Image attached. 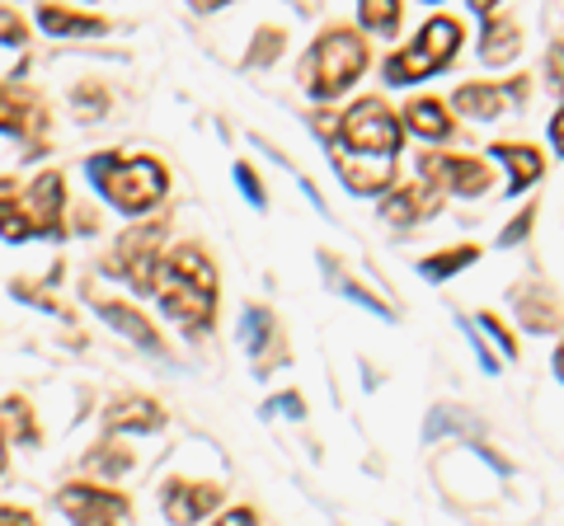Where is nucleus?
I'll return each instance as SVG.
<instances>
[{"label":"nucleus","instance_id":"nucleus-23","mask_svg":"<svg viewBox=\"0 0 564 526\" xmlns=\"http://www.w3.org/2000/svg\"><path fill=\"white\" fill-rule=\"evenodd\" d=\"M475 259H480V250H475V244H452V250H443V254H429V259L419 263V269H423V277H433V283H443V277H452V273L470 269Z\"/></svg>","mask_w":564,"mask_h":526},{"label":"nucleus","instance_id":"nucleus-28","mask_svg":"<svg viewBox=\"0 0 564 526\" xmlns=\"http://www.w3.org/2000/svg\"><path fill=\"white\" fill-rule=\"evenodd\" d=\"M480 329H489V335H494V343H499L503 353H508V362L518 358V343H513V335H508V329H503V320H499V315H480Z\"/></svg>","mask_w":564,"mask_h":526},{"label":"nucleus","instance_id":"nucleus-12","mask_svg":"<svg viewBox=\"0 0 564 526\" xmlns=\"http://www.w3.org/2000/svg\"><path fill=\"white\" fill-rule=\"evenodd\" d=\"M334 174L348 184V193H367V198H386L395 188V161L391 155H358L334 146Z\"/></svg>","mask_w":564,"mask_h":526},{"label":"nucleus","instance_id":"nucleus-8","mask_svg":"<svg viewBox=\"0 0 564 526\" xmlns=\"http://www.w3.org/2000/svg\"><path fill=\"white\" fill-rule=\"evenodd\" d=\"M57 507L70 526H122L132 517V498L99 484H66L57 494Z\"/></svg>","mask_w":564,"mask_h":526},{"label":"nucleus","instance_id":"nucleus-19","mask_svg":"<svg viewBox=\"0 0 564 526\" xmlns=\"http://www.w3.org/2000/svg\"><path fill=\"white\" fill-rule=\"evenodd\" d=\"M494 155L503 161L508 188H513V193H522L527 184H536L541 174H545V155L536 146H527V142H503V146H494Z\"/></svg>","mask_w":564,"mask_h":526},{"label":"nucleus","instance_id":"nucleus-24","mask_svg":"<svg viewBox=\"0 0 564 526\" xmlns=\"http://www.w3.org/2000/svg\"><path fill=\"white\" fill-rule=\"evenodd\" d=\"M85 465H90V475H128V470H132V451L109 437V442H99L90 456H85Z\"/></svg>","mask_w":564,"mask_h":526},{"label":"nucleus","instance_id":"nucleus-7","mask_svg":"<svg viewBox=\"0 0 564 526\" xmlns=\"http://www.w3.org/2000/svg\"><path fill=\"white\" fill-rule=\"evenodd\" d=\"M419 174L433 193H456V198H480L494 188V169L480 155H447V151H429L419 155Z\"/></svg>","mask_w":564,"mask_h":526},{"label":"nucleus","instance_id":"nucleus-13","mask_svg":"<svg viewBox=\"0 0 564 526\" xmlns=\"http://www.w3.org/2000/svg\"><path fill=\"white\" fill-rule=\"evenodd\" d=\"M43 103L33 99L29 90H20V85H0V132L10 136H33V146L43 142Z\"/></svg>","mask_w":564,"mask_h":526},{"label":"nucleus","instance_id":"nucleus-34","mask_svg":"<svg viewBox=\"0 0 564 526\" xmlns=\"http://www.w3.org/2000/svg\"><path fill=\"white\" fill-rule=\"evenodd\" d=\"M217 526H259V517L250 513V507H231V513H226Z\"/></svg>","mask_w":564,"mask_h":526},{"label":"nucleus","instance_id":"nucleus-1","mask_svg":"<svg viewBox=\"0 0 564 526\" xmlns=\"http://www.w3.org/2000/svg\"><path fill=\"white\" fill-rule=\"evenodd\" d=\"M155 302L188 335H207L217 325V269L198 244H180L165 254L161 283H155Z\"/></svg>","mask_w":564,"mask_h":526},{"label":"nucleus","instance_id":"nucleus-6","mask_svg":"<svg viewBox=\"0 0 564 526\" xmlns=\"http://www.w3.org/2000/svg\"><path fill=\"white\" fill-rule=\"evenodd\" d=\"M161 269H165V226L151 221V226H137V231H128L118 240V250H113V259H109V269L104 273L132 283V292H155Z\"/></svg>","mask_w":564,"mask_h":526},{"label":"nucleus","instance_id":"nucleus-26","mask_svg":"<svg viewBox=\"0 0 564 526\" xmlns=\"http://www.w3.org/2000/svg\"><path fill=\"white\" fill-rule=\"evenodd\" d=\"M6 428L14 442H24V447H39V424H33V409H29V399H6Z\"/></svg>","mask_w":564,"mask_h":526},{"label":"nucleus","instance_id":"nucleus-35","mask_svg":"<svg viewBox=\"0 0 564 526\" xmlns=\"http://www.w3.org/2000/svg\"><path fill=\"white\" fill-rule=\"evenodd\" d=\"M551 146H555V155H564V103H560L555 118H551Z\"/></svg>","mask_w":564,"mask_h":526},{"label":"nucleus","instance_id":"nucleus-22","mask_svg":"<svg viewBox=\"0 0 564 526\" xmlns=\"http://www.w3.org/2000/svg\"><path fill=\"white\" fill-rule=\"evenodd\" d=\"M240 343L263 362V353L278 343V320H273L269 306H250V310L240 315Z\"/></svg>","mask_w":564,"mask_h":526},{"label":"nucleus","instance_id":"nucleus-14","mask_svg":"<svg viewBox=\"0 0 564 526\" xmlns=\"http://www.w3.org/2000/svg\"><path fill=\"white\" fill-rule=\"evenodd\" d=\"M485 20V33H480V62L485 66H508L522 52V29L508 20V14L494 10V0H485V6H475Z\"/></svg>","mask_w":564,"mask_h":526},{"label":"nucleus","instance_id":"nucleus-25","mask_svg":"<svg viewBox=\"0 0 564 526\" xmlns=\"http://www.w3.org/2000/svg\"><path fill=\"white\" fill-rule=\"evenodd\" d=\"M400 6L395 0H367V6H358V24L367 33H395L400 29Z\"/></svg>","mask_w":564,"mask_h":526},{"label":"nucleus","instance_id":"nucleus-29","mask_svg":"<svg viewBox=\"0 0 564 526\" xmlns=\"http://www.w3.org/2000/svg\"><path fill=\"white\" fill-rule=\"evenodd\" d=\"M236 184L245 188V198H250L254 207H263V184H259V174H254L250 165H245V161L236 165Z\"/></svg>","mask_w":564,"mask_h":526},{"label":"nucleus","instance_id":"nucleus-10","mask_svg":"<svg viewBox=\"0 0 564 526\" xmlns=\"http://www.w3.org/2000/svg\"><path fill=\"white\" fill-rule=\"evenodd\" d=\"M221 484H207V480H170L161 489V513L174 526H198L207 513L221 507Z\"/></svg>","mask_w":564,"mask_h":526},{"label":"nucleus","instance_id":"nucleus-30","mask_svg":"<svg viewBox=\"0 0 564 526\" xmlns=\"http://www.w3.org/2000/svg\"><path fill=\"white\" fill-rule=\"evenodd\" d=\"M532 221H536V207H527V212L513 221V226H508V231L499 235V244H503V250H508V244H518V240H527V231H532Z\"/></svg>","mask_w":564,"mask_h":526},{"label":"nucleus","instance_id":"nucleus-32","mask_svg":"<svg viewBox=\"0 0 564 526\" xmlns=\"http://www.w3.org/2000/svg\"><path fill=\"white\" fill-rule=\"evenodd\" d=\"M545 80L551 85H564V43L551 47V57H545Z\"/></svg>","mask_w":564,"mask_h":526},{"label":"nucleus","instance_id":"nucleus-38","mask_svg":"<svg viewBox=\"0 0 564 526\" xmlns=\"http://www.w3.org/2000/svg\"><path fill=\"white\" fill-rule=\"evenodd\" d=\"M6 461H10L6 456V432H0V475H6Z\"/></svg>","mask_w":564,"mask_h":526},{"label":"nucleus","instance_id":"nucleus-11","mask_svg":"<svg viewBox=\"0 0 564 526\" xmlns=\"http://www.w3.org/2000/svg\"><path fill=\"white\" fill-rule=\"evenodd\" d=\"M522 95H527V80H513V85L470 80L452 95V109L462 118H470V122H494V118H503L508 109H513V103H522Z\"/></svg>","mask_w":564,"mask_h":526},{"label":"nucleus","instance_id":"nucleus-2","mask_svg":"<svg viewBox=\"0 0 564 526\" xmlns=\"http://www.w3.org/2000/svg\"><path fill=\"white\" fill-rule=\"evenodd\" d=\"M85 174H90V184L128 217L155 212V207L165 202V193H170V174H165L161 161H151V155L99 151V155L85 161Z\"/></svg>","mask_w":564,"mask_h":526},{"label":"nucleus","instance_id":"nucleus-16","mask_svg":"<svg viewBox=\"0 0 564 526\" xmlns=\"http://www.w3.org/2000/svg\"><path fill=\"white\" fill-rule=\"evenodd\" d=\"M104 428L109 432H155V428H165V409L147 395H122L104 409Z\"/></svg>","mask_w":564,"mask_h":526},{"label":"nucleus","instance_id":"nucleus-27","mask_svg":"<svg viewBox=\"0 0 564 526\" xmlns=\"http://www.w3.org/2000/svg\"><path fill=\"white\" fill-rule=\"evenodd\" d=\"M0 39H6L10 47H20V43L29 39V24H24V14H20V10H10V6L0 10Z\"/></svg>","mask_w":564,"mask_h":526},{"label":"nucleus","instance_id":"nucleus-18","mask_svg":"<svg viewBox=\"0 0 564 526\" xmlns=\"http://www.w3.org/2000/svg\"><path fill=\"white\" fill-rule=\"evenodd\" d=\"M95 310H99V320H109L118 335H128V339H137L147 353H161V329H155L147 315H141L137 306H122V302H95Z\"/></svg>","mask_w":564,"mask_h":526},{"label":"nucleus","instance_id":"nucleus-5","mask_svg":"<svg viewBox=\"0 0 564 526\" xmlns=\"http://www.w3.org/2000/svg\"><path fill=\"white\" fill-rule=\"evenodd\" d=\"M404 142V122L400 113L386 103L381 95H367L358 103H348L339 113V151H358V155H400Z\"/></svg>","mask_w":564,"mask_h":526},{"label":"nucleus","instance_id":"nucleus-33","mask_svg":"<svg viewBox=\"0 0 564 526\" xmlns=\"http://www.w3.org/2000/svg\"><path fill=\"white\" fill-rule=\"evenodd\" d=\"M273 52H278V33H273V29H263V33H259V47L250 52V62L259 66V62H269Z\"/></svg>","mask_w":564,"mask_h":526},{"label":"nucleus","instance_id":"nucleus-17","mask_svg":"<svg viewBox=\"0 0 564 526\" xmlns=\"http://www.w3.org/2000/svg\"><path fill=\"white\" fill-rule=\"evenodd\" d=\"M437 207H443V198H437L429 184H419V188H395V193H386V198H381V217L391 221L395 231H410L419 217L437 212Z\"/></svg>","mask_w":564,"mask_h":526},{"label":"nucleus","instance_id":"nucleus-15","mask_svg":"<svg viewBox=\"0 0 564 526\" xmlns=\"http://www.w3.org/2000/svg\"><path fill=\"white\" fill-rule=\"evenodd\" d=\"M400 122H404V132L423 136V142H447V136L456 132V118H452V109H447L443 99H433V95H419V99L404 103Z\"/></svg>","mask_w":564,"mask_h":526},{"label":"nucleus","instance_id":"nucleus-21","mask_svg":"<svg viewBox=\"0 0 564 526\" xmlns=\"http://www.w3.org/2000/svg\"><path fill=\"white\" fill-rule=\"evenodd\" d=\"M33 226H29V212H24V188L14 179H0V240H29Z\"/></svg>","mask_w":564,"mask_h":526},{"label":"nucleus","instance_id":"nucleus-20","mask_svg":"<svg viewBox=\"0 0 564 526\" xmlns=\"http://www.w3.org/2000/svg\"><path fill=\"white\" fill-rule=\"evenodd\" d=\"M39 24L52 33V39H85V33H104V29H109L99 14H76V10H66V6H43L39 10Z\"/></svg>","mask_w":564,"mask_h":526},{"label":"nucleus","instance_id":"nucleus-3","mask_svg":"<svg viewBox=\"0 0 564 526\" xmlns=\"http://www.w3.org/2000/svg\"><path fill=\"white\" fill-rule=\"evenodd\" d=\"M367 66H372V47L362 43V29L334 24L302 57V85L315 99H334V95H344L352 80H362Z\"/></svg>","mask_w":564,"mask_h":526},{"label":"nucleus","instance_id":"nucleus-36","mask_svg":"<svg viewBox=\"0 0 564 526\" xmlns=\"http://www.w3.org/2000/svg\"><path fill=\"white\" fill-rule=\"evenodd\" d=\"M269 409H288L292 418H306V405H302V395H282V399H273Z\"/></svg>","mask_w":564,"mask_h":526},{"label":"nucleus","instance_id":"nucleus-9","mask_svg":"<svg viewBox=\"0 0 564 526\" xmlns=\"http://www.w3.org/2000/svg\"><path fill=\"white\" fill-rule=\"evenodd\" d=\"M24 212L33 235H66V179L57 169H43L39 179L24 188Z\"/></svg>","mask_w":564,"mask_h":526},{"label":"nucleus","instance_id":"nucleus-4","mask_svg":"<svg viewBox=\"0 0 564 526\" xmlns=\"http://www.w3.org/2000/svg\"><path fill=\"white\" fill-rule=\"evenodd\" d=\"M466 29L456 14H433L429 24L419 29L414 43H404L400 52L386 57V85H414V80H429L437 72H447L462 52Z\"/></svg>","mask_w":564,"mask_h":526},{"label":"nucleus","instance_id":"nucleus-37","mask_svg":"<svg viewBox=\"0 0 564 526\" xmlns=\"http://www.w3.org/2000/svg\"><path fill=\"white\" fill-rule=\"evenodd\" d=\"M555 376L564 381V339H560V348H555Z\"/></svg>","mask_w":564,"mask_h":526},{"label":"nucleus","instance_id":"nucleus-31","mask_svg":"<svg viewBox=\"0 0 564 526\" xmlns=\"http://www.w3.org/2000/svg\"><path fill=\"white\" fill-rule=\"evenodd\" d=\"M0 526H39V517L29 513V507H0Z\"/></svg>","mask_w":564,"mask_h":526}]
</instances>
